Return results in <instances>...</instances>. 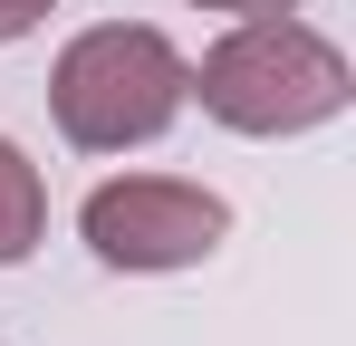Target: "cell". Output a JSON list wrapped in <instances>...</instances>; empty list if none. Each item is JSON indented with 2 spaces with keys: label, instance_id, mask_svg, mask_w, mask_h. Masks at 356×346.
<instances>
[{
  "label": "cell",
  "instance_id": "1",
  "mask_svg": "<svg viewBox=\"0 0 356 346\" xmlns=\"http://www.w3.org/2000/svg\"><path fill=\"white\" fill-rule=\"evenodd\" d=\"M183 97H202V115L232 135H308V125L347 115L356 77L337 39H318L289 10H260L222 49H202V67H183Z\"/></svg>",
  "mask_w": 356,
  "mask_h": 346
},
{
  "label": "cell",
  "instance_id": "2",
  "mask_svg": "<svg viewBox=\"0 0 356 346\" xmlns=\"http://www.w3.org/2000/svg\"><path fill=\"white\" fill-rule=\"evenodd\" d=\"M49 115L77 154H125V145H154L183 115V49L145 19H106V29H77L49 67Z\"/></svg>",
  "mask_w": 356,
  "mask_h": 346
},
{
  "label": "cell",
  "instance_id": "6",
  "mask_svg": "<svg viewBox=\"0 0 356 346\" xmlns=\"http://www.w3.org/2000/svg\"><path fill=\"white\" fill-rule=\"evenodd\" d=\"M193 10H232V19H260V10H298V0H193Z\"/></svg>",
  "mask_w": 356,
  "mask_h": 346
},
{
  "label": "cell",
  "instance_id": "3",
  "mask_svg": "<svg viewBox=\"0 0 356 346\" xmlns=\"http://www.w3.org/2000/svg\"><path fill=\"white\" fill-rule=\"evenodd\" d=\"M77 231L106 270H193L232 240V202L174 173H116L77 202Z\"/></svg>",
  "mask_w": 356,
  "mask_h": 346
},
{
  "label": "cell",
  "instance_id": "5",
  "mask_svg": "<svg viewBox=\"0 0 356 346\" xmlns=\"http://www.w3.org/2000/svg\"><path fill=\"white\" fill-rule=\"evenodd\" d=\"M49 10H58V0H0V49H10V39H29Z\"/></svg>",
  "mask_w": 356,
  "mask_h": 346
},
{
  "label": "cell",
  "instance_id": "4",
  "mask_svg": "<svg viewBox=\"0 0 356 346\" xmlns=\"http://www.w3.org/2000/svg\"><path fill=\"white\" fill-rule=\"evenodd\" d=\"M39 231H49V183L39 164L0 135V270H19L29 250H39Z\"/></svg>",
  "mask_w": 356,
  "mask_h": 346
}]
</instances>
